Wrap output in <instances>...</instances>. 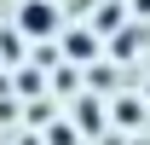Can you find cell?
Instances as JSON below:
<instances>
[{
	"label": "cell",
	"instance_id": "6da1fadb",
	"mask_svg": "<svg viewBox=\"0 0 150 145\" xmlns=\"http://www.w3.org/2000/svg\"><path fill=\"white\" fill-rule=\"evenodd\" d=\"M18 29H23V35H52V29H58V6H52V0H23Z\"/></svg>",
	"mask_w": 150,
	"mask_h": 145
},
{
	"label": "cell",
	"instance_id": "7a4b0ae2",
	"mask_svg": "<svg viewBox=\"0 0 150 145\" xmlns=\"http://www.w3.org/2000/svg\"><path fill=\"white\" fill-rule=\"evenodd\" d=\"M69 52H75V58H93V35H87V29H81V35H69Z\"/></svg>",
	"mask_w": 150,
	"mask_h": 145
}]
</instances>
